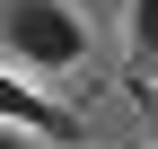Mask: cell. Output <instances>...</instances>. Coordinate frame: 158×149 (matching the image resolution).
Segmentation results:
<instances>
[{
	"instance_id": "6da1fadb",
	"label": "cell",
	"mask_w": 158,
	"mask_h": 149,
	"mask_svg": "<svg viewBox=\"0 0 158 149\" xmlns=\"http://www.w3.org/2000/svg\"><path fill=\"white\" fill-rule=\"evenodd\" d=\"M0 53L35 79H62V70L88 62V18L70 0H9L0 9Z\"/></svg>"
},
{
	"instance_id": "7a4b0ae2",
	"label": "cell",
	"mask_w": 158,
	"mask_h": 149,
	"mask_svg": "<svg viewBox=\"0 0 158 149\" xmlns=\"http://www.w3.org/2000/svg\"><path fill=\"white\" fill-rule=\"evenodd\" d=\"M0 132H35V140H79V114L53 105L35 79H9L0 70Z\"/></svg>"
},
{
	"instance_id": "3957f363",
	"label": "cell",
	"mask_w": 158,
	"mask_h": 149,
	"mask_svg": "<svg viewBox=\"0 0 158 149\" xmlns=\"http://www.w3.org/2000/svg\"><path fill=\"white\" fill-rule=\"evenodd\" d=\"M132 62L141 79H158V0H132Z\"/></svg>"
},
{
	"instance_id": "277c9868",
	"label": "cell",
	"mask_w": 158,
	"mask_h": 149,
	"mask_svg": "<svg viewBox=\"0 0 158 149\" xmlns=\"http://www.w3.org/2000/svg\"><path fill=\"white\" fill-rule=\"evenodd\" d=\"M141 88V114H149V149H158V79H132Z\"/></svg>"
},
{
	"instance_id": "5b68a950",
	"label": "cell",
	"mask_w": 158,
	"mask_h": 149,
	"mask_svg": "<svg viewBox=\"0 0 158 149\" xmlns=\"http://www.w3.org/2000/svg\"><path fill=\"white\" fill-rule=\"evenodd\" d=\"M0 149H44V140H35V132H0Z\"/></svg>"
}]
</instances>
